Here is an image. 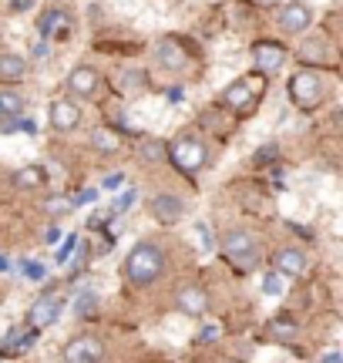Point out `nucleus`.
Segmentation results:
<instances>
[{
    "instance_id": "nucleus-35",
    "label": "nucleus",
    "mask_w": 343,
    "mask_h": 363,
    "mask_svg": "<svg viewBox=\"0 0 343 363\" xmlns=\"http://www.w3.org/2000/svg\"><path fill=\"white\" fill-rule=\"evenodd\" d=\"M196 233L202 235V242H206V252H209V249H212V233L206 229V222H196Z\"/></svg>"
},
{
    "instance_id": "nucleus-16",
    "label": "nucleus",
    "mask_w": 343,
    "mask_h": 363,
    "mask_svg": "<svg viewBox=\"0 0 343 363\" xmlns=\"http://www.w3.org/2000/svg\"><path fill=\"white\" fill-rule=\"evenodd\" d=\"M34 340H38V330H17L13 326L7 337L0 340V357H17V353H24V350H30L34 347Z\"/></svg>"
},
{
    "instance_id": "nucleus-11",
    "label": "nucleus",
    "mask_w": 343,
    "mask_h": 363,
    "mask_svg": "<svg viewBox=\"0 0 343 363\" xmlns=\"http://www.w3.org/2000/svg\"><path fill=\"white\" fill-rule=\"evenodd\" d=\"M223 104L229 108V111H236V115L249 111L252 104H256V88H252V81L249 78L232 81V84L223 91Z\"/></svg>"
},
{
    "instance_id": "nucleus-15",
    "label": "nucleus",
    "mask_w": 343,
    "mask_h": 363,
    "mask_svg": "<svg viewBox=\"0 0 343 363\" xmlns=\"http://www.w3.org/2000/svg\"><path fill=\"white\" fill-rule=\"evenodd\" d=\"M152 216H155L162 225H175V222L185 216V202L172 192H159L152 199Z\"/></svg>"
},
{
    "instance_id": "nucleus-14",
    "label": "nucleus",
    "mask_w": 343,
    "mask_h": 363,
    "mask_svg": "<svg viewBox=\"0 0 343 363\" xmlns=\"http://www.w3.org/2000/svg\"><path fill=\"white\" fill-rule=\"evenodd\" d=\"M47 121H51L54 131H74L81 125L78 104L67 101V98H61V101H51V108H47Z\"/></svg>"
},
{
    "instance_id": "nucleus-42",
    "label": "nucleus",
    "mask_w": 343,
    "mask_h": 363,
    "mask_svg": "<svg viewBox=\"0 0 343 363\" xmlns=\"http://www.w3.org/2000/svg\"><path fill=\"white\" fill-rule=\"evenodd\" d=\"M4 121H7V115H4V108H0V125H4Z\"/></svg>"
},
{
    "instance_id": "nucleus-28",
    "label": "nucleus",
    "mask_w": 343,
    "mask_h": 363,
    "mask_svg": "<svg viewBox=\"0 0 343 363\" xmlns=\"http://www.w3.org/2000/svg\"><path fill=\"white\" fill-rule=\"evenodd\" d=\"M219 337H223V326H219V323H206L202 330H198L196 340H198V343H215Z\"/></svg>"
},
{
    "instance_id": "nucleus-2",
    "label": "nucleus",
    "mask_w": 343,
    "mask_h": 363,
    "mask_svg": "<svg viewBox=\"0 0 343 363\" xmlns=\"http://www.w3.org/2000/svg\"><path fill=\"white\" fill-rule=\"evenodd\" d=\"M219 252L225 256V262L236 272H252L263 259V246L259 239L246 229H229V233L219 239Z\"/></svg>"
},
{
    "instance_id": "nucleus-40",
    "label": "nucleus",
    "mask_w": 343,
    "mask_h": 363,
    "mask_svg": "<svg viewBox=\"0 0 343 363\" xmlns=\"http://www.w3.org/2000/svg\"><path fill=\"white\" fill-rule=\"evenodd\" d=\"M57 235H61V233H57V225H51V229H47V235H44V239H47V242H57Z\"/></svg>"
},
{
    "instance_id": "nucleus-17",
    "label": "nucleus",
    "mask_w": 343,
    "mask_h": 363,
    "mask_svg": "<svg viewBox=\"0 0 343 363\" xmlns=\"http://www.w3.org/2000/svg\"><path fill=\"white\" fill-rule=\"evenodd\" d=\"M24 74H27V61L21 54H0V81L17 84V81H24Z\"/></svg>"
},
{
    "instance_id": "nucleus-38",
    "label": "nucleus",
    "mask_w": 343,
    "mask_h": 363,
    "mask_svg": "<svg viewBox=\"0 0 343 363\" xmlns=\"http://www.w3.org/2000/svg\"><path fill=\"white\" fill-rule=\"evenodd\" d=\"M182 98H185V91L179 88V84H175V88L169 91V101H182Z\"/></svg>"
},
{
    "instance_id": "nucleus-32",
    "label": "nucleus",
    "mask_w": 343,
    "mask_h": 363,
    "mask_svg": "<svg viewBox=\"0 0 343 363\" xmlns=\"http://www.w3.org/2000/svg\"><path fill=\"white\" fill-rule=\"evenodd\" d=\"M74 249H78V235H67V239H64V246L57 249V262H67V259H71V252H74Z\"/></svg>"
},
{
    "instance_id": "nucleus-5",
    "label": "nucleus",
    "mask_w": 343,
    "mask_h": 363,
    "mask_svg": "<svg viewBox=\"0 0 343 363\" xmlns=\"http://www.w3.org/2000/svg\"><path fill=\"white\" fill-rule=\"evenodd\" d=\"M252 61H256V71L263 74V78H273L283 71L286 65V48L276 44V40H259L256 48H252Z\"/></svg>"
},
{
    "instance_id": "nucleus-13",
    "label": "nucleus",
    "mask_w": 343,
    "mask_h": 363,
    "mask_svg": "<svg viewBox=\"0 0 343 363\" xmlns=\"http://www.w3.org/2000/svg\"><path fill=\"white\" fill-rule=\"evenodd\" d=\"M155 61H159V67H165V71H182V67L189 65V54H185L182 40L162 38L159 44H155Z\"/></svg>"
},
{
    "instance_id": "nucleus-21",
    "label": "nucleus",
    "mask_w": 343,
    "mask_h": 363,
    "mask_svg": "<svg viewBox=\"0 0 343 363\" xmlns=\"http://www.w3.org/2000/svg\"><path fill=\"white\" fill-rule=\"evenodd\" d=\"M0 108H4V115L7 118H21V111H24V98L11 88L0 91Z\"/></svg>"
},
{
    "instance_id": "nucleus-29",
    "label": "nucleus",
    "mask_w": 343,
    "mask_h": 363,
    "mask_svg": "<svg viewBox=\"0 0 343 363\" xmlns=\"http://www.w3.org/2000/svg\"><path fill=\"white\" fill-rule=\"evenodd\" d=\"M263 293H266V296H279V293H283V276L269 272V276L263 279Z\"/></svg>"
},
{
    "instance_id": "nucleus-6",
    "label": "nucleus",
    "mask_w": 343,
    "mask_h": 363,
    "mask_svg": "<svg viewBox=\"0 0 343 363\" xmlns=\"http://www.w3.org/2000/svg\"><path fill=\"white\" fill-rule=\"evenodd\" d=\"M276 21L286 34H303L306 27L313 24V11H310V4H303V0H290V4L279 7Z\"/></svg>"
},
{
    "instance_id": "nucleus-12",
    "label": "nucleus",
    "mask_w": 343,
    "mask_h": 363,
    "mask_svg": "<svg viewBox=\"0 0 343 363\" xmlns=\"http://www.w3.org/2000/svg\"><path fill=\"white\" fill-rule=\"evenodd\" d=\"M175 306H179L182 316L198 320V316H206V313H209V296H206V289H198V286H182V289H179V296H175Z\"/></svg>"
},
{
    "instance_id": "nucleus-7",
    "label": "nucleus",
    "mask_w": 343,
    "mask_h": 363,
    "mask_svg": "<svg viewBox=\"0 0 343 363\" xmlns=\"http://www.w3.org/2000/svg\"><path fill=\"white\" fill-rule=\"evenodd\" d=\"M61 310H64V299L61 296H40L34 306H30V313H27V323H30V330H47L51 323H57V316H61Z\"/></svg>"
},
{
    "instance_id": "nucleus-25",
    "label": "nucleus",
    "mask_w": 343,
    "mask_h": 363,
    "mask_svg": "<svg viewBox=\"0 0 343 363\" xmlns=\"http://www.w3.org/2000/svg\"><path fill=\"white\" fill-rule=\"evenodd\" d=\"M44 208H47L51 216H67L74 206H71V199H64V195H51V199L44 202Z\"/></svg>"
},
{
    "instance_id": "nucleus-36",
    "label": "nucleus",
    "mask_w": 343,
    "mask_h": 363,
    "mask_svg": "<svg viewBox=\"0 0 343 363\" xmlns=\"http://www.w3.org/2000/svg\"><path fill=\"white\" fill-rule=\"evenodd\" d=\"M320 363H343V353L340 350H327L320 357Z\"/></svg>"
},
{
    "instance_id": "nucleus-22",
    "label": "nucleus",
    "mask_w": 343,
    "mask_h": 363,
    "mask_svg": "<svg viewBox=\"0 0 343 363\" xmlns=\"http://www.w3.org/2000/svg\"><path fill=\"white\" fill-rule=\"evenodd\" d=\"M269 330H273V337L276 340H293L296 337V320H290V316H276V320H269Z\"/></svg>"
},
{
    "instance_id": "nucleus-37",
    "label": "nucleus",
    "mask_w": 343,
    "mask_h": 363,
    "mask_svg": "<svg viewBox=\"0 0 343 363\" xmlns=\"http://www.w3.org/2000/svg\"><path fill=\"white\" fill-rule=\"evenodd\" d=\"M30 4H34V0H11L13 11H30Z\"/></svg>"
},
{
    "instance_id": "nucleus-20",
    "label": "nucleus",
    "mask_w": 343,
    "mask_h": 363,
    "mask_svg": "<svg viewBox=\"0 0 343 363\" xmlns=\"http://www.w3.org/2000/svg\"><path fill=\"white\" fill-rule=\"evenodd\" d=\"M40 34L44 38H51V34H64V11H57V7H51V11L40 17Z\"/></svg>"
},
{
    "instance_id": "nucleus-18",
    "label": "nucleus",
    "mask_w": 343,
    "mask_h": 363,
    "mask_svg": "<svg viewBox=\"0 0 343 363\" xmlns=\"http://www.w3.org/2000/svg\"><path fill=\"white\" fill-rule=\"evenodd\" d=\"M91 148H94V152H101V155H115V152H121L118 131H111V128H94V131H91Z\"/></svg>"
},
{
    "instance_id": "nucleus-1",
    "label": "nucleus",
    "mask_w": 343,
    "mask_h": 363,
    "mask_svg": "<svg viewBox=\"0 0 343 363\" xmlns=\"http://www.w3.org/2000/svg\"><path fill=\"white\" fill-rule=\"evenodd\" d=\"M121 272H125V279L132 286H152L155 279H162V272H165V249L155 246V242H138V246L128 252Z\"/></svg>"
},
{
    "instance_id": "nucleus-9",
    "label": "nucleus",
    "mask_w": 343,
    "mask_h": 363,
    "mask_svg": "<svg viewBox=\"0 0 343 363\" xmlns=\"http://www.w3.org/2000/svg\"><path fill=\"white\" fill-rule=\"evenodd\" d=\"M64 88L71 91L74 98H94V94H98V88H101V74H98L94 67L81 65V67H74V71L67 74Z\"/></svg>"
},
{
    "instance_id": "nucleus-23",
    "label": "nucleus",
    "mask_w": 343,
    "mask_h": 363,
    "mask_svg": "<svg viewBox=\"0 0 343 363\" xmlns=\"http://www.w3.org/2000/svg\"><path fill=\"white\" fill-rule=\"evenodd\" d=\"M327 54H330V48H327L323 38H310L303 48H300V57H303V61H310V57H327Z\"/></svg>"
},
{
    "instance_id": "nucleus-26",
    "label": "nucleus",
    "mask_w": 343,
    "mask_h": 363,
    "mask_svg": "<svg viewBox=\"0 0 343 363\" xmlns=\"http://www.w3.org/2000/svg\"><path fill=\"white\" fill-rule=\"evenodd\" d=\"M121 84H125V94H138L142 91V84H145V74H138V71H128L125 78H121Z\"/></svg>"
},
{
    "instance_id": "nucleus-24",
    "label": "nucleus",
    "mask_w": 343,
    "mask_h": 363,
    "mask_svg": "<svg viewBox=\"0 0 343 363\" xmlns=\"http://www.w3.org/2000/svg\"><path fill=\"white\" fill-rule=\"evenodd\" d=\"M74 313H78V316H94V313H98V296H94V293H81V296L74 299Z\"/></svg>"
},
{
    "instance_id": "nucleus-3",
    "label": "nucleus",
    "mask_w": 343,
    "mask_h": 363,
    "mask_svg": "<svg viewBox=\"0 0 343 363\" xmlns=\"http://www.w3.org/2000/svg\"><path fill=\"white\" fill-rule=\"evenodd\" d=\"M165 158H169L182 175H198L202 165H206V158H209V152H206V142H202L198 135L185 131V135H175V138L165 145Z\"/></svg>"
},
{
    "instance_id": "nucleus-30",
    "label": "nucleus",
    "mask_w": 343,
    "mask_h": 363,
    "mask_svg": "<svg viewBox=\"0 0 343 363\" xmlns=\"http://www.w3.org/2000/svg\"><path fill=\"white\" fill-rule=\"evenodd\" d=\"M135 202H138V189H125V192L118 195V202H115V212H125V208H132Z\"/></svg>"
},
{
    "instance_id": "nucleus-41",
    "label": "nucleus",
    "mask_w": 343,
    "mask_h": 363,
    "mask_svg": "<svg viewBox=\"0 0 343 363\" xmlns=\"http://www.w3.org/2000/svg\"><path fill=\"white\" fill-rule=\"evenodd\" d=\"M7 266H11V262H7V259H4V256H0V272L7 269Z\"/></svg>"
},
{
    "instance_id": "nucleus-33",
    "label": "nucleus",
    "mask_w": 343,
    "mask_h": 363,
    "mask_svg": "<svg viewBox=\"0 0 343 363\" xmlns=\"http://www.w3.org/2000/svg\"><path fill=\"white\" fill-rule=\"evenodd\" d=\"M94 199H98V192H94V189H84L78 199H71V206H74V208H78V206H88V202H94Z\"/></svg>"
},
{
    "instance_id": "nucleus-31",
    "label": "nucleus",
    "mask_w": 343,
    "mask_h": 363,
    "mask_svg": "<svg viewBox=\"0 0 343 363\" xmlns=\"http://www.w3.org/2000/svg\"><path fill=\"white\" fill-rule=\"evenodd\" d=\"M21 269H24L27 279H34V283H40V279H44V266H40V262L24 259V262H21Z\"/></svg>"
},
{
    "instance_id": "nucleus-34",
    "label": "nucleus",
    "mask_w": 343,
    "mask_h": 363,
    "mask_svg": "<svg viewBox=\"0 0 343 363\" xmlns=\"http://www.w3.org/2000/svg\"><path fill=\"white\" fill-rule=\"evenodd\" d=\"M273 158H276V145H266L256 152V162H273Z\"/></svg>"
},
{
    "instance_id": "nucleus-4",
    "label": "nucleus",
    "mask_w": 343,
    "mask_h": 363,
    "mask_svg": "<svg viewBox=\"0 0 343 363\" xmlns=\"http://www.w3.org/2000/svg\"><path fill=\"white\" fill-rule=\"evenodd\" d=\"M286 94H290V101L296 108H303V111H313L323 104L327 98V88H323V78H320L317 71H296L286 84Z\"/></svg>"
},
{
    "instance_id": "nucleus-27",
    "label": "nucleus",
    "mask_w": 343,
    "mask_h": 363,
    "mask_svg": "<svg viewBox=\"0 0 343 363\" xmlns=\"http://www.w3.org/2000/svg\"><path fill=\"white\" fill-rule=\"evenodd\" d=\"M142 155H145V162H162V158H165V145L162 142H145L142 145Z\"/></svg>"
},
{
    "instance_id": "nucleus-39",
    "label": "nucleus",
    "mask_w": 343,
    "mask_h": 363,
    "mask_svg": "<svg viewBox=\"0 0 343 363\" xmlns=\"http://www.w3.org/2000/svg\"><path fill=\"white\" fill-rule=\"evenodd\" d=\"M121 185V175H108L105 179V189H118Z\"/></svg>"
},
{
    "instance_id": "nucleus-8",
    "label": "nucleus",
    "mask_w": 343,
    "mask_h": 363,
    "mask_svg": "<svg viewBox=\"0 0 343 363\" xmlns=\"http://www.w3.org/2000/svg\"><path fill=\"white\" fill-rule=\"evenodd\" d=\"M273 272L283 276V279H296L306 272V252L296 246H286V249H276L273 252Z\"/></svg>"
},
{
    "instance_id": "nucleus-10",
    "label": "nucleus",
    "mask_w": 343,
    "mask_h": 363,
    "mask_svg": "<svg viewBox=\"0 0 343 363\" xmlns=\"http://www.w3.org/2000/svg\"><path fill=\"white\" fill-rule=\"evenodd\" d=\"M101 357H105V347L94 337H78L64 347V363H101Z\"/></svg>"
},
{
    "instance_id": "nucleus-19",
    "label": "nucleus",
    "mask_w": 343,
    "mask_h": 363,
    "mask_svg": "<svg viewBox=\"0 0 343 363\" xmlns=\"http://www.w3.org/2000/svg\"><path fill=\"white\" fill-rule=\"evenodd\" d=\"M44 182H47V175H44V169H38V165H27V169H21L13 175V185H17V189H40Z\"/></svg>"
}]
</instances>
